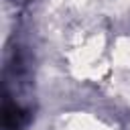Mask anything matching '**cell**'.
Instances as JSON below:
<instances>
[{
	"label": "cell",
	"instance_id": "cell-1",
	"mask_svg": "<svg viewBox=\"0 0 130 130\" xmlns=\"http://www.w3.org/2000/svg\"><path fill=\"white\" fill-rule=\"evenodd\" d=\"M26 122H28L26 110L16 102L6 100L4 102V128L6 130H20Z\"/></svg>",
	"mask_w": 130,
	"mask_h": 130
}]
</instances>
